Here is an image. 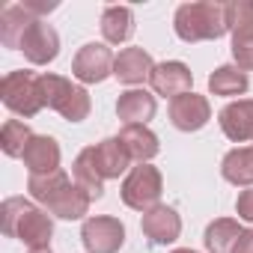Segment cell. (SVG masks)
<instances>
[{
    "instance_id": "2",
    "label": "cell",
    "mask_w": 253,
    "mask_h": 253,
    "mask_svg": "<svg viewBox=\"0 0 253 253\" xmlns=\"http://www.w3.org/2000/svg\"><path fill=\"white\" fill-rule=\"evenodd\" d=\"M0 226H3V235L24 241L30 250L48 247L54 238L51 214L24 197H6L3 200V206H0Z\"/></svg>"
},
{
    "instance_id": "26",
    "label": "cell",
    "mask_w": 253,
    "mask_h": 253,
    "mask_svg": "<svg viewBox=\"0 0 253 253\" xmlns=\"http://www.w3.org/2000/svg\"><path fill=\"white\" fill-rule=\"evenodd\" d=\"M72 179H75V185H78L81 191H86L89 200H101V197H104V179L95 173V167L86 161L84 152H81V155L75 158V164H72Z\"/></svg>"
},
{
    "instance_id": "7",
    "label": "cell",
    "mask_w": 253,
    "mask_h": 253,
    "mask_svg": "<svg viewBox=\"0 0 253 253\" xmlns=\"http://www.w3.org/2000/svg\"><path fill=\"white\" fill-rule=\"evenodd\" d=\"M229 33H232V60L241 72H253V0L229 3Z\"/></svg>"
},
{
    "instance_id": "27",
    "label": "cell",
    "mask_w": 253,
    "mask_h": 253,
    "mask_svg": "<svg viewBox=\"0 0 253 253\" xmlns=\"http://www.w3.org/2000/svg\"><path fill=\"white\" fill-rule=\"evenodd\" d=\"M235 211H238L241 220L253 223V188H244V191L238 194V200H235Z\"/></svg>"
},
{
    "instance_id": "5",
    "label": "cell",
    "mask_w": 253,
    "mask_h": 253,
    "mask_svg": "<svg viewBox=\"0 0 253 253\" xmlns=\"http://www.w3.org/2000/svg\"><path fill=\"white\" fill-rule=\"evenodd\" d=\"M42 89H45V107L57 110L66 122H84L92 110L89 92L63 75L42 72Z\"/></svg>"
},
{
    "instance_id": "19",
    "label": "cell",
    "mask_w": 253,
    "mask_h": 253,
    "mask_svg": "<svg viewBox=\"0 0 253 253\" xmlns=\"http://www.w3.org/2000/svg\"><path fill=\"white\" fill-rule=\"evenodd\" d=\"M155 110H158V101L146 89H125V92H119L116 116L122 119V125H146L155 116Z\"/></svg>"
},
{
    "instance_id": "21",
    "label": "cell",
    "mask_w": 253,
    "mask_h": 253,
    "mask_svg": "<svg viewBox=\"0 0 253 253\" xmlns=\"http://www.w3.org/2000/svg\"><path fill=\"white\" fill-rule=\"evenodd\" d=\"M101 36L110 45H122L134 36V12L131 6H104L101 12Z\"/></svg>"
},
{
    "instance_id": "31",
    "label": "cell",
    "mask_w": 253,
    "mask_h": 253,
    "mask_svg": "<svg viewBox=\"0 0 253 253\" xmlns=\"http://www.w3.org/2000/svg\"><path fill=\"white\" fill-rule=\"evenodd\" d=\"M173 253H197V250H188V247H179V250H173Z\"/></svg>"
},
{
    "instance_id": "16",
    "label": "cell",
    "mask_w": 253,
    "mask_h": 253,
    "mask_svg": "<svg viewBox=\"0 0 253 253\" xmlns=\"http://www.w3.org/2000/svg\"><path fill=\"white\" fill-rule=\"evenodd\" d=\"M152 69H155V63H152L149 51H143V48H122L116 54V63H113V78L119 84L137 86V84L152 78Z\"/></svg>"
},
{
    "instance_id": "9",
    "label": "cell",
    "mask_w": 253,
    "mask_h": 253,
    "mask_svg": "<svg viewBox=\"0 0 253 253\" xmlns=\"http://www.w3.org/2000/svg\"><path fill=\"white\" fill-rule=\"evenodd\" d=\"M113 63L116 57L104 42H86L72 60V75L81 84H101L113 75Z\"/></svg>"
},
{
    "instance_id": "8",
    "label": "cell",
    "mask_w": 253,
    "mask_h": 253,
    "mask_svg": "<svg viewBox=\"0 0 253 253\" xmlns=\"http://www.w3.org/2000/svg\"><path fill=\"white\" fill-rule=\"evenodd\" d=\"M81 241H84L86 253H119L125 244V226L119 217L92 214L81 226Z\"/></svg>"
},
{
    "instance_id": "12",
    "label": "cell",
    "mask_w": 253,
    "mask_h": 253,
    "mask_svg": "<svg viewBox=\"0 0 253 253\" xmlns=\"http://www.w3.org/2000/svg\"><path fill=\"white\" fill-rule=\"evenodd\" d=\"M167 113H170V122L176 125L179 131H200L203 125L211 119V104H209L206 95L185 92V95L170 101Z\"/></svg>"
},
{
    "instance_id": "10",
    "label": "cell",
    "mask_w": 253,
    "mask_h": 253,
    "mask_svg": "<svg viewBox=\"0 0 253 253\" xmlns=\"http://www.w3.org/2000/svg\"><path fill=\"white\" fill-rule=\"evenodd\" d=\"M84 155H86V161L95 167V173H98L104 182H107V179H119L125 170L134 164L131 155L125 152V146H122L119 137H104V140L86 146Z\"/></svg>"
},
{
    "instance_id": "18",
    "label": "cell",
    "mask_w": 253,
    "mask_h": 253,
    "mask_svg": "<svg viewBox=\"0 0 253 253\" xmlns=\"http://www.w3.org/2000/svg\"><path fill=\"white\" fill-rule=\"evenodd\" d=\"M125 146V152L131 155L134 164H149L158 152H161V143H158V134L149 128V125H122V131L116 134Z\"/></svg>"
},
{
    "instance_id": "22",
    "label": "cell",
    "mask_w": 253,
    "mask_h": 253,
    "mask_svg": "<svg viewBox=\"0 0 253 253\" xmlns=\"http://www.w3.org/2000/svg\"><path fill=\"white\" fill-rule=\"evenodd\" d=\"M33 21H36V15H30L21 3L3 6V12H0V42L6 48H12V51H18L21 39H24V33H27V27Z\"/></svg>"
},
{
    "instance_id": "15",
    "label": "cell",
    "mask_w": 253,
    "mask_h": 253,
    "mask_svg": "<svg viewBox=\"0 0 253 253\" xmlns=\"http://www.w3.org/2000/svg\"><path fill=\"white\" fill-rule=\"evenodd\" d=\"M217 122H220V131L232 143H250L253 140V98L229 101L217 113Z\"/></svg>"
},
{
    "instance_id": "4",
    "label": "cell",
    "mask_w": 253,
    "mask_h": 253,
    "mask_svg": "<svg viewBox=\"0 0 253 253\" xmlns=\"http://www.w3.org/2000/svg\"><path fill=\"white\" fill-rule=\"evenodd\" d=\"M0 98L3 104L30 119L36 116L42 107H45V89H42V75L36 72H27V69H15V72H6L3 81H0Z\"/></svg>"
},
{
    "instance_id": "25",
    "label": "cell",
    "mask_w": 253,
    "mask_h": 253,
    "mask_svg": "<svg viewBox=\"0 0 253 253\" xmlns=\"http://www.w3.org/2000/svg\"><path fill=\"white\" fill-rule=\"evenodd\" d=\"M30 137H33L30 125L21 122V119H6L3 128H0V146H3V152L9 158H21L27 143H30Z\"/></svg>"
},
{
    "instance_id": "17",
    "label": "cell",
    "mask_w": 253,
    "mask_h": 253,
    "mask_svg": "<svg viewBox=\"0 0 253 253\" xmlns=\"http://www.w3.org/2000/svg\"><path fill=\"white\" fill-rule=\"evenodd\" d=\"M21 158H24V167L30 170V176L54 173V170H60V143L48 134H33Z\"/></svg>"
},
{
    "instance_id": "23",
    "label": "cell",
    "mask_w": 253,
    "mask_h": 253,
    "mask_svg": "<svg viewBox=\"0 0 253 253\" xmlns=\"http://www.w3.org/2000/svg\"><path fill=\"white\" fill-rule=\"evenodd\" d=\"M241 223L238 220H232V217H217V220H211L209 226H206V235H203V241H206V250L209 253H232L235 250V244H238V238H241Z\"/></svg>"
},
{
    "instance_id": "24",
    "label": "cell",
    "mask_w": 253,
    "mask_h": 253,
    "mask_svg": "<svg viewBox=\"0 0 253 253\" xmlns=\"http://www.w3.org/2000/svg\"><path fill=\"white\" fill-rule=\"evenodd\" d=\"M247 89H250L247 72H241L238 66H217V69L209 75V92H211V95L232 98V95H244Z\"/></svg>"
},
{
    "instance_id": "14",
    "label": "cell",
    "mask_w": 253,
    "mask_h": 253,
    "mask_svg": "<svg viewBox=\"0 0 253 253\" xmlns=\"http://www.w3.org/2000/svg\"><path fill=\"white\" fill-rule=\"evenodd\" d=\"M140 229H143V235H146L152 244H173V241L182 235V217H179V211H176L173 206L158 203L155 209L143 211Z\"/></svg>"
},
{
    "instance_id": "13",
    "label": "cell",
    "mask_w": 253,
    "mask_h": 253,
    "mask_svg": "<svg viewBox=\"0 0 253 253\" xmlns=\"http://www.w3.org/2000/svg\"><path fill=\"white\" fill-rule=\"evenodd\" d=\"M149 84H152L155 95H164V98H170V101L179 98V95H185V92H194V89H191L194 75H191V69H188L185 63H179V60L158 63V66L152 69Z\"/></svg>"
},
{
    "instance_id": "29",
    "label": "cell",
    "mask_w": 253,
    "mask_h": 253,
    "mask_svg": "<svg viewBox=\"0 0 253 253\" xmlns=\"http://www.w3.org/2000/svg\"><path fill=\"white\" fill-rule=\"evenodd\" d=\"M232 253H253V229H244Z\"/></svg>"
},
{
    "instance_id": "3",
    "label": "cell",
    "mask_w": 253,
    "mask_h": 253,
    "mask_svg": "<svg viewBox=\"0 0 253 253\" xmlns=\"http://www.w3.org/2000/svg\"><path fill=\"white\" fill-rule=\"evenodd\" d=\"M173 30L188 45L220 39L229 33V3H217V0L182 3L173 15Z\"/></svg>"
},
{
    "instance_id": "6",
    "label": "cell",
    "mask_w": 253,
    "mask_h": 253,
    "mask_svg": "<svg viewBox=\"0 0 253 253\" xmlns=\"http://www.w3.org/2000/svg\"><path fill=\"white\" fill-rule=\"evenodd\" d=\"M161 191H164L161 170L152 167V164H137V167H131L128 173H125L119 197H122L125 206L134 209V211H149V209L158 206Z\"/></svg>"
},
{
    "instance_id": "1",
    "label": "cell",
    "mask_w": 253,
    "mask_h": 253,
    "mask_svg": "<svg viewBox=\"0 0 253 253\" xmlns=\"http://www.w3.org/2000/svg\"><path fill=\"white\" fill-rule=\"evenodd\" d=\"M27 191L30 197L51 214L60 220H81L89 211V197L86 191H81L75 185V179H69L63 170L45 173V176H30L27 179Z\"/></svg>"
},
{
    "instance_id": "11",
    "label": "cell",
    "mask_w": 253,
    "mask_h": 253,
    "mask_svg": "<svg viewBox=\"0 0 253 253\" xmlns=\"http://www.w3.org/2000/svg\"><path fill=\"white\" fill-rule=\"evenodd\" d=\"M18 51H21L33 66H48V63H54L57 54H60V33H57L51 24H45L42 18H36V21L27 27V33H24Z\"/></svg>"
},
{
    "instance_id": "28",
    "label": "cell",
    "mask_w": 253,
    "mask_h": 253,
    "mask_svg": "<svg viewBox=\"0 0 253 253\" xmlns=\"http://www.w3.org/2000/svg\"><path fill=\"white\" fill-rule=\"evenodd\" d=\"M21 6H24L30 15H36V18H45V15L54 12L60 3H57V0H21Z\"/></svg>"
},
{
    "instance_id": "20",
    "label": "cell",
    "mask_w": 253,
    "mask_h": 253,
    "mask_svg": "<svg viewBox=\"0 0 253 253\" xmlns=\"http://www.w3.org/2000/svg\"><path fill=\"white\" fill-rule=\"evenodd\" d=\"M220 176L235 188H253V143L229 149L220 161Z\"/></svg>"
},
{
    "instance_id": "30",
    "label": "cell",
    "mask_w": 253,
    "mask_h": 253,
    "mask_svg": "<svg viewBox=\"0 0 253 253\" xmlns=\"http://www.w3.org/2000/svg\"><path fill=\"white\" fill-rule=\"evenodd\" d=\"M30 253H51V247H39V250H30Z\"/></svg>"
}]
</instances>
